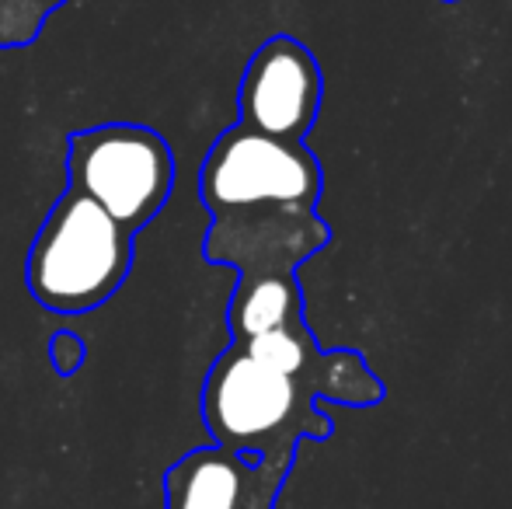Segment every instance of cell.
<instances>
[{
  "instance_id": "5",
  "label": "cell",
  "mask_w": 512,
  "mask_h": 509,
  "mask_svg": "<svg viewBox=\"0 0 512 509\" xmlns=\"http://www.w3.org/2000/svg\"><path fill=\"white\" fill-rule=\"evenodd\" d=\"M324 98V77L314 53L293 35H272L255 49L241 77V123L279 140H304Z\"/></svg>"
},
{
  "instance_id": "6",
  "label": "cell",
  "mask_w": 512,
  "mask_h": 509,
  "mask_svg": "<svg viewBox=\"0 0 512 509\" xmlns=\"http://www.w3.org/2000/svg\"><path fill=\"white\" fill-rule=\"evenodd\" d=\"M331 241V227L310 206H244L213 213L203 255L209 265L244 272H297Z\"/></svg>"
},
{
  "instance_id": "11",
  "label": "cell",
  "mask_w": 512,
  "mask_h": 509,
  "mask_svg": "<svg viewBox=\"0 0 512 509\" xmlns=\"http://www.w3.org/2000/svg\"><path fill=\"white\" fill-rule=\"evenodd\" d=\"M443 4H457V0H443Z\"/></svg>"
},
{
  "instance_id": "8",
  "label": "cell",
  "mask_w": 512,
  "mask_h": 509,
  "mask_svg": "<svg viewBox=\"0 0 512 509\" xmlns=\"http://www.w3.org/2000/svg\"><path fill=\"white\" fill-rule=\"evenodd\" d=\"M293 321H304V293L297 272H244L237 279V290L227 304L230 339L248 342Z\"/></svg>"
},
{
  "instance_id": "9",
  "label": "cell",
  "mask_w": 512,
  "mask_h": 509,
  "mask_svg": "<svg viewBox=\"0 0 512 509\" xmlns=\"http://www.w3.org/2000/svg\"><path fill=\"white\" fill-rule=\"evenodd\" d=\"M67 0H0V53L25 49L46 28L49 14L60 11Z\"/></svg>"
},
{
  "instance_id": "4",
  "label": "cell",
  "mask_w": 512,
  "mask_h": 509,
  "mask_svg": "<svg viewBox=\"0 0 512 509\" xmlns=\"http://www.w3.org/2000/svg\"><path fill=\"white\" fill-rule=\"evenodd\" d=\"M321 164L304 140H279L237 123L223 129L199 171V196L213 213L244 206H310L321 199Z\"/></svg>"
},
{
  "instance_id": "10",
  "label": "cell",
  "mask_w": 512,
  "mask_h": 509,
  "mask_svg": "<svg viewBox=\"0 0 512 509\" xmlns=\"http://www.w3.org/2000/svg\"><path fill=\"white\" fill-rule=\"evenodd\" d=\"M84 360H88V346H84L81 335L70 332V328L53 332V339H49V363H53L56 374L74 377L84 367Z\"/></svg>"
},
{
  "instance_id": "3",
  "label": "cell",
  "mask_w": 512,
  "mask_h": 509,
  "mask_svg": "<svg viewBox=\"0 0 512 509\" xmlns=\"http://www.w3.org/2000/svg\"><path fill=\"white\" fill-rule=\"evenodd\" d=\"M67 189L84 192L122 227L140 234L175 192V154L157 129L102 123L67 140Z\"/></svg>"
},
{
  "instance_id": "7",
  "label": "cell",
  "mask_w": 512,
  "mask_h": 509,
  "mask_svg": "<svg viewBox=\"0 0 512 509\" xmlns=\"http://www.w3.org/2000/svg\"><path fill=\"white\" fill-rule=\"evenodd\" d=\"M293 457L199 447L164 471V509H276Z\"/></svg>"
},
{
  "instance_id": "2",
  "label": "cell",
  "mask_w": 512,
  "mask_h": 509,
  "mask_svg": "<svg viewBox=\"0 0 512 509\" xmlns=\"http://www.w3.org/2000/svg\"><path fill=\"white\" fill-rule=\"evenodd\" d=\"M136 234L84 192L67 189L25 258V286L56 314H88L115 297L133 269Z\"/></svg>"
},
{
  "instance_id": "1",
  "label": "cell",
  "mask_w": 512,
  "mask_h": 509,
  "mask_svg": "<svg viewBox=\"0 0 512 509\" xmlns=\"http://www.w3.org/2000/svg\"><path fill=\"white\" fill-rule=\"evenodd\" d=\"M203 422L213 443L251 457H293L300 440H328L331 419L307 381L255 360L230 342L203 384Z\"/></svg>"
}]
</instances>
